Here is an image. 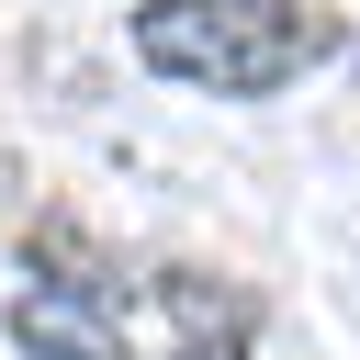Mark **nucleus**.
<instances>
[{
    "label": "nucleus",
    "mask_w": 360,
    "mask_h": 360,
    "mask_svg": "<svg viewBox=\"0 0 360 360\" xmlns=\"http://www.w3.org/2000/svg\"><path fill=\"white\" fill-rule=\"evenodd\" d=\"M11 338H22V360H124V304L68 292V281H22Z\"/></svg>",
    "instance_id": "obj_2"
},
{
    "label": "nucleus",
    "mask_w": 360,
    "mask_h": 360,
    "mask_svg": "<svg viewBox=\"0 0 360 360\" xmlns=\"http://www.w3.org/2000/svg\"><path fill=\"white\" fill-rule=\"evenodd\" d=\"M135 56L158 79L259 101V90L304 79V56H326V22H304L292 0H146L135 11Z\"/></svg>",
    "instance_id": "obj_1"
},
{
    "label": "nucleus",
    "mask_w": 360,
    "mask_h": 360,
    "mask_svg": "<svg viewBox=\"0 0 360 360\" xmlns=\"http://www.w3.org/2000/svg\"><path fill=\"white\" fill-rule=\"evenodd\" d=\"M169 315H180V360H248V304L236 292L169 281Z\"/></svg>",
    "instance_id": "obj_3"
}]
</instances>
